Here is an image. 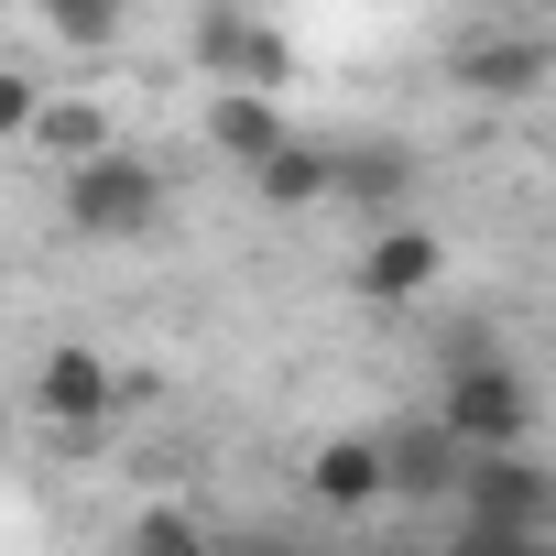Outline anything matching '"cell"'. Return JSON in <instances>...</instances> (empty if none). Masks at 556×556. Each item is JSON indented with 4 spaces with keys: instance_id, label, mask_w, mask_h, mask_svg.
Masks as SVG:
<instances>
[{
    "instance_id": "cell-10",
    "label": "cell",
    "mask_w": 556,
    "mask_h": 556,
    "mask_svg": "<svg viewBox=\"0 0 556 556\" xmlns=\"http://www.w3.org/2000/svg\"><path fill=\"white\" fill-rule=\"evenodd\" d=\"M45 415L55 426H99L110 415V361L99 350H55L45 361Z\"/></svg>"
},
{
    "instance_id": "cell-17",
    "label": "cell",
    "mask_w": 556,
    "mask_h": 556,
    "mask_svg": "<svg viewBox=\"0 0 556 556\" xmlns=\"http://www.w3.org/2000/svg\"><path fill=\"white\" fill-rule=\"evenodd\" d=\"M218 556H306V545H285V534H240V545H218Z\"/></svg>"
},
{
    "instance_id": "cell-7",
    "label": "cell",
    "mask_w": 556,
    "mask_h": 556,
    "mask_svg": "<svg viewBox=\"0 0 556 556\" xmlns=\"http://www.w3.org/2000/svg\"><path fill=\"white\" fill-rule=\"evenodd\" d=\"M197 55H207L229 88H273V77H285V34H262V23H240V12H197Z\"/></svg>"
},
{
    "instance_id": "cell-15",
    "label": "cell",
    "mask_w": 556,
    "mask_h": 556,
    "mask_svg": "<svg viewBox=\"0 0 556 556\" xmlns=\"http://www.w3.org/2000/svg\"><path fill=\"white\" fill-rule=\"evenodd\" d=\"M45 23H55L66 45H110V34H121V12H110V0H55Z\"/></svg>"
},
{
    "instance_id": "cell-1",
    "label": "cell",
    "mask_w": 556,
    "mask_h": 556,
    "mask_svg": "<svg viewBox=\"0 0 556 556\" xmlns=\"http://www.w3.org/2000/svg\"><path fill=\"white\" fill-rule=\"evenodd\" d=\"M437 426H447L469 458H502V447L534 437V393H523V371H502V361H458L447 393H437Z\"/></svg>"
},
{
    "instance_id": "cell-13",
    "label": "cell",
    "mask_w": 556,
    "mask_h": 556,
    "mask_svg": "<svg viewBox=\"0 0 556 556\" xmlns=\"http://www.w3.org/2000/svg\"><path fill=\"white\" fill-rule=\"evenodd\" d=\"M437 556H545V534H502V523H469V513H458Z\"/></svg>"
},
{
    "instance_id": "cell-14",
    "label": "cell",
    "mask_w": 556,
    "mask_h": 556,
    "mask_svg": "<svg viewBox=\"0 0 556 556\" xmlns=\"http://www.w3.org/2000/svg\"><path fill=\"white\" fill-rule=\"evenodd\" d=\"M131 556H218L186 513H142V534H131Z\"/></svg>"
},
{
    "instance_id": "cell-11",
    "label": "cell",
    "mask_w": 556,
    "mask_h": 556,
    "mask_svg": "<svg viewBox=\"0 0 556 556\" xmlns=\"http://www.w3.org/2000/svg\"><path fill=\"white\" fill-rule=\"evenodd\" d=\"M34 142L77 175V164H99V153H110V121H99L88 99H45V131H34Z\"/></svg>"
},
{
    "instance_id": "cell-9",
    "label": "cell",
    "mask_w": 556,
    "mask_h": 556,
    "mask_svg": "<svg viewBox=\"0 0 556 556\" xmlns=\"http://www.w3.org/2000/svg\"><path fill=\"white\" fill-rule=\"evenodd\" d=\"M306 480H317V502H328V513H361V502H382V491H393V458H382V437H328Z\"/></svg>"
},
{
    "instance_id": "cell-6",
    "label": "cell",
    "mask_w": 556,
    "mask_h": 556,
    "mask_svg": "<svg viewBox=\"0 0 556 556\" xmlns=\"http://www.w3.org/2000/svg\"><path fill=\"white\" fill-rule=\"evenodd\" d=\"M437 262H447L437 229H382V240L361 251V295H371V306H415V295H437Z\"/></svg>"
},
{
    "instance_id": "cell-3",
    "label": "cell",
    "mask_w": 556,
    "mask_h": 556,
    "mask_svg": "<svg viewBox=\"0 0 556 556\" xmlns=\"http://www.w3.org/2000/svg\"><path fill=\"white\" fill-rule=\"evenodd\" d=\"M469 523H502V534H545L556 523V469L534 447H502V458H469V491H458Z\"/></svg>"
},
{
    "instance_id": "cell-5",
    "label": "cell",
    "mask_w": 556,
    "mask_h": 556,
    "mask_svg": "<svg viewBox=\"0 0 556 556\" xmlns=\"http://www.w3.org/2000/svg\"><path fill=\"white\" fill-rule=\"evenodd\" d=\"M382 458H393V491H404V502H458V491H469V447H458L447 426H393Z\"/></svg>"
},
{
    "instance_id": "cell-2",
    "label": "cell",
    "mask_w": 556,
    "mask_h": 556,
    "mask_svg": "<svg viewBox=\"0 0 556 556\" xmlns=\"http://www.w3.org/2000/svg\"><path fill=\"white\" fill-rule=\"evenodd\" d=\"M66 218H77L88 240H142V229L164 218V175H153L142 153H99V164L66 175Z\"/></svg>"
},
{
    "instance_id": "cell-4",
    "label": "cell",
    "mask_w": 556,
    "mask_h": 556,
    "mask_svg": "<svg viewBox=\"0 0 556 556\" xmlns=\"http://www.w3.org/2000/svg\"><path fill=\"white\" fill-rule=\"evenodd\" d=\"M207 142H218L240 175H273V164L295 153V142H285V110H273L262 88H218V99H207Z\"/></svg>"
},
{
    "instance_id": "cell-18",
    "label": "cell",
    "mask_w": 556,
    "mask_h": 556,
    "mask_svg": "<svg viewBox=\"0 0 556 556\" xmlns=\"http://www.w3.org/2000/svg\"><path fill=\"white\" fill-rule=\"evenodd\" d=\"M382 556H437V545H382Z\"/></svg>"
},
{
    "instance_id": "cell-12",
    "label": "cell",
    "mask_w": 556,
    "mask_h": 556,
    "mask_svg": "<svg viewBox=\"0 0 556 556\" xmlns=\"http://www.w3.org/2000/svg\"><path fill=\"white\" fill-rule=\"evenodd\" d=\"M251 186H262V197H273V207H306V197H328V186H339V164H328V153H306V142H295V153H285V164H273V175H251Z\"/></svg>"
},
{
    "instance_id": "cell-16",
    "label": "cell",
    "mask_w": 556,
    "mask_h": 556,
    "mask_svg": "<svg viewBox=\"0 0 556 556\" xmlns=\"http://www.w3.org/2000/svg\"><path fill=\"white\" fill-rule=\"evenodd\" d=\"M339 186L350 197H382V186H404V153H339Z\"/></svg>"
},
{
    "instance_id": "cell-8",
    "label": "cell",
    "mask_w": 556,
    "mask_h": 556,
    "mask_svg": "<svg viewBox=\"0 0 556 556\" xmlns=\"http://www.w3.org/2000/svg\"><path fill=\"white\" fill-rule=\"evenodd\" d=\"M545 66H556L545 34H491V45L458 55V88H480V99H523V88H545Z\"/></svg>"
}]
</instances>
